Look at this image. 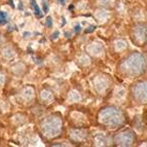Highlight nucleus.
Returning a JSON list of instances; mask_svg holds the SVG:
<instances>
[{
  "label": "nucleus",
  "mask_w": 147,
  "mask_h": 147,
  "mask_svg": "<svg viewBox=\"0 0 147 147\" xmlns=\"http://www.w3.org/2000/svg\"><path fill=\"white\" fill-rule=\"evenodd\" d=\"M31 5H32V7H33V9H34L35 16L41 18L42 17V13H41V11H40L39 6H38V5L36 4V1H35V0H31Z\"/></svg>",
  "instance_id": "nucleus-1"
},
{
  "label": "nucleus",
  "mask_w": 147,
  "mask_h": 147,
  "mask_svg": "<svg viewBox=\"0 0 147 147\" xmlns=\"http://www.w3.org/2000/svg\"><path fill=\"white\" fill-rule=\"evenodd\" d=\"M7 23V15L3 11H0V24H6Z\"/></svg>",
  "instance_id": "nucleus-2"
},
{
  "label": "nucleus",
  "mask_w": 147,
  "mask_h": 147,
  "mask_svg": "<svg viewBox=\"0 0 147 147\" xmlns=\"http://www.w3.org/2000/svg\"><path fill=\"white\" fill-rule=\"evenodd\" d=\"M45 25H47L49 28H52L53 27V20L51 17H47V20H45Z\"/></svg>",
  "instance_id": "nucleus-3"
},
{
  "label": "nucleus",
  "mask_w": 147,
  "mask_h": 147,
  "mask_svg": "<svg viewBox=\"0 0 147 147\" xmlns=\"http://www.w3.org/2000/svg\"><path fill=\"white\" fill-rule=\"evenodd\" d=\"M43 11H44V13H47V12L49 11V6H47V3L45 2V1H43Z\"/></svg>",
  "instance_id": "nucleus-4"
},
{
  "label": "nucleus",
  "mask_w": 147,
  "mask_h": 147,
  "mask_svg": "<svg viewBox=\"0 0 147 147\" xmlns=\"http://www.w3.org/2000/svg\"><path fill=\"white\" fill-rule=\"evenodd\" d=\"M58 37H59V31H56V32L54 33V34H53L52 38H53V39H57Z\"/></svg>",
  "instance_id": "nucleus-5"
},
{
  "label": "nucleus",
  "mask_w": 147,
  "mask_h": 147,
  "mask_svg": "<svg viewBox=\"0 0 147 147\" xmlns=\"http://www.w3.org/2000/svg\"><path fill=\"white\" fill-rule=\"evenodd\" d=\"M81 30V27H80V25H76L75 26V32L76 33H79Z\"/></svg>",
  "instance_id": "nucleus-6"
},
{
  "label": "nucleus",
  "mask_w": 147,
  "mask_h": 147,
  "mask_svg": "<svg viewBox=\"0 0 147 147\" xmlns=\"http://www.w3.org/2000/svg\"><path fill=\"white\" fill-rule=\"evenodd\" d=\"M90 28H91V29H88V30H86V32H91V31H94V30H95V29H96V28H97V27H96V26H92V27H90Z\"/></svg>",
  "instance_id": "nucleus-7"
},
{
  "label": "nucleus",
  "mask_w": 147,
  "mask_h": 147,
  "mask_svg": "<svg viewBox=\"0 0 147 147\" xmlns=\"http://www.w3.org/2000/svg\"><path fill=\"white\" fill-rule=\"evenodd\" d=\"M8 2H9V4L11 5L12 7H15V4H13V1H12V0H8Z\"/></svg>",
  "instance_id": "nucleus-8"
},
{
  "label": "nucleus",
  "mask_w": 147,
  "mask_h": 147,
  "mask_svg": "<svg viewBox=\"0 0 147 147\" xmlns=\"http://www.w3.org/2000/svg\"><path fill=\"white\" fill-rule=\"evenodd\" d=\"M59 2L61 3V4H64V3H65V0H59Z\"/></svg>",
  "instance_id": "nucleus-9"
}]
</instances>
